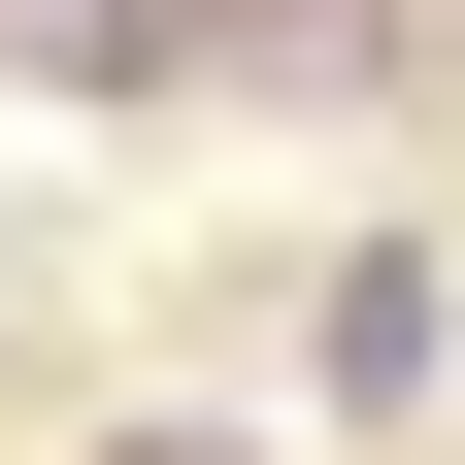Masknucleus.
Masks as SVG:
<instances>
[{
  "mask_svg": "<svg viewBox=\"0 0 465 465\" xmlns=\"http://www.w3.org/2000/svg\"><path fill=\"white\" fill-rule=\"evenodd\" d=\"M100 465H232V432H100Z\"/></svg>",
  "mask_w": 465,
  "mask_h": 465,
  "instance_id": "obj_2",
  "label": "nucleus"
},
{
  "mask_svg": "<svg viewBox=\"0 0 465 465\" xmlns=\"http://www.w3.org/2000/svg\"><path fill=\"white\" fill-rule=\"evenodd\" d=\"M432 332H465V266H432V232H366V266H332V399H432Z\"/></svg>",
  "mask_w": 465,
  "mask_h": 465,
  "instance_id": "obj_1",
  "label": "nucleus"
}]
</instances>
